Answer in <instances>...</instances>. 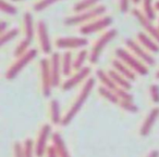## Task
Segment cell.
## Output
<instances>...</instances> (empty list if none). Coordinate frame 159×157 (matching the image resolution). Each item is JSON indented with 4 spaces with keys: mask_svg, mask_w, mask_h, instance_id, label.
<instances>
[{
    "mask_svg": "<svg viewBox=\"0 0 159 157\" xmlns=\"http://www.w3.org/2000/svg\"><path fill=\"white\" fill-rule=\"evenodd\" d=\"M31 45H32V40L26 39V38H23V39L16 45V49H14V51H13L14 57H22V55L25 54L27 51L31 50Z\"/></svg>",
    "mask_w": 159,
    "mask_h": 157,
    "instance_id": "83f0119b",
    "label": "cell"
},
{
    "mask_svg": "<svg viewBox=\"0 0 159 157\" xmlns=\"http://www.w3.org/2000/svg\"><path fill=\"white\" fill-rule=\"evenodd\" d=\"M19 34H20V29L16 28V27H14V28H9L6 33L1 34V35H0V44H1V46H5L8 42L16 39L19 36Z\"/></svg>",
    "mask_w": 159,
    "mask_h": 157,
    "instance_id": "f1b7e54d",
    "label": "cell"
},
{
    "mask_svg": "<svg viewBox=\"0 0 159 157\" xmlns=\"http://www.w3.org/2000/svg\"><path fill=\"white\" fill-rule=\"evenodd\" d=\"M117 59L122 61L124 64L129 66L132 70L136 73L139 76H146L148 74V67L144 62H142L139 57H136L129 49L125 48H117L115 51Z\"/></svg>",
    "mask_w": 159,
    "mask_h": 157,
    "instance_id": "3957f363",
    "label": "cell"
},
{
    "mask_svg": "<svg viewBox=\"0 0 159 157\" xmlns=\"http://www.w3.org/2000/svg\"><path fill=\"white\" fill-rule=\"evenodd\" d=\"M36 35L39 44V48L44 54H51L52 53V45L49 37L48 27L45 21L39 20L36 23Z\"/></svg>",
    "mask_w": 159,
    "mask_h": 157,
    "instance_id": "8fae6325",
    "label": "cell"
},
{
    "mask_svg": "<svg viewBox=\"0 0 159 157\" xmlns=\"http://www.w3.org/2000/svg\"><path fill=\"white\" fill-rule=\"evenodd\" d=\"M9 29V25H8V23L6 22V21H0V35L3 33H6V32Z\"/></svg>",
    "mask_w": 159,
    "mask_h": 157,
    "instance_id": "f35d334b",
    "label": "cell"
},
{
    "mask_svg": "<svg viewBox=\"0 0 159 157\" xmlns=\"http://www.w3.org/2000/svg\"><path fill=\"white\" fill-rule=\"evenodd\" d=\"M49 117L52 125H61L63 116H61L60 103L57 99H52L49 102Z\"/></svg>",
    "mask_w": 159,
    "mask_h": 157,
    "instance_id": "d6986e66",
    "label": "cell"
},
{
    "mask_svg": "<svg viewBox=\"0 0 159 157\" xmlns=\"http://www.w3.org/2000/svg\"><path fill=\"white\" fill-rule=\"evenodd\" d=\"M59 1H62V0H37L35 3L33 5V11L35 12H42L44 10L48 9L49 7L56 5Z\"/></svg>",
    "mask_w": 159,
    "mask_h": 157,
    "instance_id": "f546056e",
    "label": "cell"
},
{
    "mask_svg": "<svg viewBox=\"0 0 159 157\" xmlns=\"http://www.w3.org/2000/svg\"><path fill=\"white\" fill-rule=\"evenodd\" d=\"M51 134V126L49 124H45L42 126L37 135V140L35 142V155L36 157H43L48 148V139Z\"/></svg>",
    "mask_w": 159,
    "mask_h": 157,
    "instance_id": "4fadbf2b",
    "label": "cell"
},
{
    "mask_svg": "<svg viewBox=\"0 0 159 157\" xmlns=\"http://www.w3.org/2000/svg\"><path fill=\"white\" fill-rule=\"evenodd\" d=\"M113 23V19L111 16L108 15H102L100 18H97L95 20H93L92 22L87 23L85 25L80 26V33L82 36H89L92 34L98 33V32H102L107 29L108 27H110V25Z\"/></svg>",
    "mask_w": 159,
    "mask_h": 157,
    "instance_id": "8992f818",
    "label": "cell"
},
{
    "mask_svg": "<svg viewBox=\"0 0 159 157\" xmlns=\"http://www.w3.org/2000/svg\"><path fill=\"white\" fill-rule=\"evenodd\" d=\"M23 34H24V38L32 41L36 34V24L34 22L33 14L29 11L24 12L23 14Z\"/></svg>",
    "mask_w": 159,
    "mask_h": 157,
    "instance_id": "2e32d148",
    "label": "cell"
},
{
    "mask_svg": "<svg viewBox=\"0 0 159 157\" xmlns=\"http://www.w3.org/2000/svg\"><path fill=\"white\" fill-rule=\"evenodd\" d=\"M38 54V51L36 49H31L27 51L22 57H16V61L9 66V68L6 72V79L8 80H13L34 59H36Z\"/></svg>",
    "mask_w": 159,
    "mask_h": 157,
    "instance_id": "277c9868",
    "label": "cell"
},
{
    "mask_svg": "<svg viewBox=\"0 0 159 157\" xmlns=\"http://www.w3.org/2000/svg\"><path fill=\"white\" fill-rule=\"evenodd\" d=\"M95 83H96V80H95V78H93V77H89V78L85 81L82 89H81V91H80V93L77 94L76 98H75L74 102L72 103L70 108L68 109L66 115H64L63 118H62L61 126H64V127L68 126V125H70V122L74 119V117L77 115V113L82 109L83 105L85 104V102L87 101L89 96L91 95L92 91H93L94 87H95Z\"/></svg>",
    "mask_w": 159,
    "mask_h": 157,
    "instance_id": "6da1fadb",
    "label": "cell"
},
{
    "mask_svg": "<svg viewBox=\"0 0 159 157\" xmlns=\"http://www.w3.org/2000/svg\"><path fill=\"white\" fill-rule=\"evenodd\" d=\"M98 93H99L100 95H102V98L105 99V100L108 101V102L112 103V104L119 105L120 99L118 98L117 93H116V92L113 91V90L108 89V88L104 87V86H100V87L98 88Z\"/></svg>",
    "mask_w": 159,
    "mask_h": 157,
    "instance_id": "484cf974",
    "label": "cell"
},
{
    "mask_svg": "<svg viewBox=\"0 0 159 157\" xmlns=\"http://www.w3.org/2000/svg\"><path fill=\"white\" fill-rule=\"evenodd\" d=\"M92 73V68L89 66H85L82 70H75L74 74H72L66 81H63L61 85V89L63 91H69L72 90L73 88H75L76 86H79L80 83H85L87 79L89 78Z\"/></svg>",
    "mask_w": 159,
    "mask_h": 157,
    "instance_id": "7c38bea8",
    "label": "cell"
},
{
    "mask_svg": "<svg viewBox=\"0 0 159 157\" xmlns=\"http://www.w3.org/2000/svg\"><path fill=\"white\" fill-rule=\"evenodd\" d=\"M100 1L102 0H79L73 6V11L74 13H79V12L85 11V10L93 9V8L99 6Z\"/></svg>",
    "mask_w": 159,
    "mask_h": 157,
    "instance_id": "cb8c5ba5",
    "label": "cell"
},
{
    "mask_svg": "<svg viewBox=\"0 0 159 157\" xmlns=\"http://www.w3.org/2000/svg\"><path fill=\"white\" fill-rule=\"evenodd\" d=\"M96 77H97V79L100 81L102 86H104V87L113 90V91H116V90L118 89L117 85H116L115 81L112 80L110 75L108 74V72H105V70L99 68V70H96Z\"/></svg>",
    "mask_w": 159,
    "mask_h": 157,
    "instance_id": "7402d4cb",
    "label": "cell"
},
{
    "mask_svg": "<svg viewBox=\"0 0 159 157\" xmlns=\"http://www.w3.org/2000/svg\"><path fill=\"white\" fill-rule=\"evenodd\" d=\"M39 72H40V88L42 93L45 98H49L52 90V79L50 73V64L49 59L44 57L39 61Z\"/></svg>",
    "mask_w": 159,
    "mask_h": 157,
    "instance_id": "52a82bcc",
    "label": "cell"
},
{
    "mask_svg": "<svg viewBox=\"0 0 159 157\" xmlns=\"http://www.w3.org/2000/svg\"><path fill=\"white\" fill-rule=\"evenodd\" d=\"M107 12V8L104 5H99L93 9L85 10V11L74 13L73 15H70L64 19L63 23L66 26H82L87 23L92 22L93 20L100 16L105 15Z\"/></svg>",
    "mask_w": 159,
    "mask_h": 157,
    "instance_id": "7a4b0ae2",
    "label": "cell"
},
{
    "mask_svg": "<svg viewBox=\"0 0 159 157\" xmlns=\"http://www.w3.org/2000/svg\"><path fill=\"white\" fill-rule=\"evenodd\" d=\"M136 40L150 53L159 52V44L145 32H139L136 35Z\"/></svg>",
    "mask_w": 159,
    "mask_h": 157,
    "instance_id": "e0dca14e",
    "label": "cell"
},
{
    "mask_svg": "<svg viewBox=\"0 0 159 157\" xmlns=\"http://www.w3.org/2000/svg\"><path fill=\"white\" fill-rule=\"evenodd\" d=\"M158 24H159V20H158ZM158 26H159V25H158Z\"/></svg>",
    "mask_w": 159,
    "mask_h": 157,
    "instance_id": "f6af8a7d",
    "label": "cell"
},
{
    "mask_svg": "<svg viewBox=\"0 0 159 157\" xmlns=\"http://www.w3.org/2000/svg\"><path fill=\"white\" fill-rule=\"evenodd\" d=\"M0 10H1V12H3V13L8 14V15H11V16L16 15L19 12L18 8L12 2L7 1V0H0Z\"/></svg>",
    "mask_w": 159,
    "mask_h": 157,
    "instance_id": "1f68e13d",
    "label": "cell"
},
{
    "mask_svg": "<svg viewBox=\"0 0 159 157\" xmlns=\"http://www.w3.org/2000/svg\"><path fill=\"white\" fill-rule=\"evenodd\" d=\"M125 47L126 49L131 51L136 57H139L142 62L146 64L147 66H152L156 63V60L152 55V53L148 52L137 40L131 39V38H126L125 39Z\"/></svg>",
    "mask_w": 159,
    "mask_h": 157,
    "instance_id": "ba28073f",
    "label": "cell"
},
{
    "mask_svg": "<svg viewBox=\"0 0 159 157\" xmlns=\"http://www.w3.org/2000/svg\"><path fill=\"white\" fill-rule=\"evenodd\" d=\"M111 65H112V70H115L116 72H118L123 77H125L126 79H129L131 83L136 80V73L131 70L126 64H124L122 61H120L119 59L112 60Z\"/></svg>",
    "mask_w": 159,
    "mask_h": 157,
    "instance_id": "ac0fdd59",
    "label": "cell"
},
{
    "mask_svg": "<svg viewBox=\"0 0 159 157\" xmlns=\"http://www.w3.org/2000/svg\"><path fill=\"white\" fill-rule=\"evenodd\" d=\"M146 157H159V152L157 150H152Z\"/></svg>",
    "mask_w": 159,
    "mask_h": 157,
    "instance_id": "ab89813d",
    "label": "cell"
},
{
    "mask_svg": "<svg viewBox=\"0 0 159 157\" xmlns=\"http://www.w3.org/2000/svg\"><path fill=\"white\" fill-rule=\"evenodd\" d=\"M118 35V31L115 28H111L106 31L95 42H94L93 47H92L91 51H89V62L92 64H96L99 60L100 55H102L104 49L108 46L110 41H112Z\"/></svg>",
    "mask_w": 159,
    "mask_h": 157,
    "instance_id": "5b68a950",
    "label": "cell"
},
{
    "mask_svg": "<svg viewBox=\"0 0 159 157\" xmlns=\"http://www.w3.org/2000/svg\"><path fill=\"white\" fill-rule=\"evenodd\" d=\"M12 2H22V1H25V0H11Z\"/></svg>",
    "mask_w": 159,
    "mask_h": 157,
    "instance_id": "ee69618b",
    "label": "cell"
},
{
    "mask_svg": "<svg viewBox=\"0 0 159 157\" xmlns=\"http://www.w3.org/2000/svg\"><path fill=\"white\" fill-rule=\"evenodd\" d=\"M13 155H14V157H24V155H23L22 143H20V142H16V143H14Z\"/></svg>",
    "mask_w": 159,
    "mask_h": 157,
    "instance_id": "8d00e7d4",
    "label": "cell"
},
{
    "mask_svg": "<svg viewBox=\"0 0 159 157\" xmlns=\"http://www.w3.org/2000/svg\"><path fill=\"white\" fill-rule=\"evenodd\" d=\"M89 45V39L85 36H71V37H59L56 39L55 46L61 50L72 49H84Z\"/></svg>",
    "mask_w": 159,
    "mask_h": 157,
    "instance_id": "9c48e42d",
    "label": "cell"
},
{
    "mask_svg": "<svg viewBox=\"0 0 159 157\" xmlns=\"http://www.w3.org/2000/svg\"><path fill=\"white\" fill-rule=\"evenodd\" d=\"M158 117H159V107H154V108L150 109V112L147 114L143 124H142L141 129H139V134L142 137H147L149 134L155 122L158 119Z\"/></svg>",
    "mask_w": 159,
    "mask_h": 157,
    "instance_id": "9a60e30c",
    "label": "cell"
},
{
    "mask_svg": "<svg viewBox=\"0 0 159 157\" xmlns=\"http://www.w3.org/2000/svg\"><path fill=\"white\" fill-rule=\"evenodd\" d=\"M142 11L149 20H156V9L154 0H142Z\"/></svg>",
    "mask_w": 159,
    "mask_h": 157,
    "instance_id": "4316f807",
    "label": "cell"
},
{
    "mask_svg": "<svg viewBox=\"0 0 159 157\" xmlns=\"http://www.w3.org/2000/svg\"><path fill=\"white\" fill-rule=\"evenodd\" d=\"M108 74L110 75V77L115 81V83L117 85L118 88H122V89H125V90H130L132 88L131 81L129 79H126L125 77L122 76L121 74H119L118 72H116L115 70H109Z\"/></svg>",
    "mask_w": 159,
    "mask_h": 157,
    "instance_id": "603a6c76",
    "label": "cell"
},
{
    "mask_svg": "<svg viewBox=\"0 0 159 157\" xmlns=\"http://www.w3.org/2000/svg\"><path fill=\"white\" fill-rule=\"evenodd\" d=\"M139 2H142V0H132V3L134 5H139Z\"/></svg>",
    "mask_w": 159,
    "mask_h": 157,
    "instance_id": "b9f144b4",
    "label": "cell"
},
{
    "mask_svg": "<svg viewBox=\"0 0 159 157\" xmlns=\"http://www.w3.org/2000/svg\"><path fill=\"white\" fill-rule=\"evenodd\" d=\"M155 78H156V79H159V70H157L156 74H155Z\"/></svg>",
    "mask_w": 159,
    "mask_h": 157,
    "instance_id": "7bdbcfd3",
    "label": "cell"
},
{
    "mask_svg": "<svg viewBox=\"0 0 159 157\" xmlns=\"http://www.w3.org/2000/svg\"><path fill=\"white\" fill-rule=\"evenodd\" d=\"M23 147V155L24 157H34L35 155V143L32 139L27 138L23 141L22 143Z\"/></svg>",
    "mask_w": 159,
    "mask_h": 157,
    "instance_id": "4dcf8cb0",
    "label": "cell"
},
{
    "mask_svg": "<svg viewBox=\"0 0 159 157\" xmlns=\"http://www.w3.org/2000/svg\"><path fill=\"white\" fill-rule=\"evenodd\" d=\"M119 106L125 112L131 114H135L139 112V107H137L136 104L133 103V101H120Z\"/></svg>",
    "mask_w": 159,
    "mask_h": 157,
    "instance_id": "d6a6232c",
    "label": "cell"
},
{
    "mask_svg": "<svg viewBox=\"0 0 159 157\" xmlns=\"http://www.w3.org/2000/svg\"><path fill=\"white\" fill-rule=\"evenodd\" d=\"M49 64H50V73L51 79H52V87L57 88L61 85V54L59 52H52L49 57Z\"/></svg>",
    "mask_w": 159,
    "mask_h": 157,
    "instance_id": "5bb4252c",
    "label": "cell"
},
{
    "mask_svg": "<svg viewBox=\"0 0 159 157\" xmlns=\"http://www.w3.org/2000/svg\"><path fill=\"white\" fill-rule=\"evenodd\" d=\"M51 138H52V144L55 145L59 157H71L70 153L68 151V147H66V143H64L63 138L58 132L52 133V137Z\"/></svg>",
    "mask_w": 159,
    "mask_h": 157,
    "instance_id": "44dd1931",
    "label": "cell"
},
{
    "mask_svg": "<svg viewBox=\"0 0 159 157\" xmlns=\"http://www.w3.org/2000/svg\"><path fill=\"white\" fill-rule=\"evenodd\" d=\"M131 13L137 20V22L141 24V26L144 28V32L147 33L150 37H152L159 44V26H156L154 24V21L149 20L145 14L143 13V11H141L137 8L131 10Z\"/></svg>",
    "mask_w": 159,
    "mask_h": 157,
    "instance_id": "30bf717a",
    "label": "cell"
},
{
    "mask_svg": "<svg viewBox=\"0 0 159 157\" xmlns=\"http://www.w3.org/2000/svg\"><path fill=\"white\" fill-rule=\"evenodd\" d=\"M46 156L47 157H59L58 152H57V150H56V147H55L53 144H51V145L48 146L47 152H46Z\"/></svg>",
    "mask_w": 159,
    "mask_h": 157,
    "instance_id": "74e56055",
    "label": "cell"
},
{
    "mask_svg": "<svg viewBox=\"0 0 159 157\" xmlns=\"http://www.w3.org/2000/svg\"><path fill=\"white\" fill-rule=\"evenodd\" d=\"M149 95L152 101L155 103V104H158L159 103V86L156 85V83H152V85L149 86Z\"/></svg>",
    "mask_w": 159,
    "mask_h": 157,
    "instance_id": "836d02e7",
    "label": "cell"
},
{
    "mask_svg": "<svg viewBox=\"0 0 159 157\" xmlns=\"http://www.w3.org/2000/svg\"><path fill=\"white\" fill-rule=\"evenodd\" d=\"M89 59V52L86 49H80V51L77 52V54L74 57V72L75 70H82L83 67H85V62L86 60Z\"/></svg>",
    "mask_w": 159,
    "mask_h": 157,
    "instance_id": "d4e9b609",
    "label": "cell"
},
{
    "mask_svg": "<svg viewBox=\"0 0 159 157\" xmlns=\"http://www.w3.org/2000/svg\"><path fill=\"white\" fill-rule=\"evenodd\" d=\"M115 92L117 93V95H118V98L120 99V101H133V95L129 92V90L122 89V88H118Z\"/></svg>",
    "mask_w": 159,
    "mask_h": 157,
    "instance_id": "e575fe53",
    "label": "cell"
},
{
    "mask_svg": "<svg viewBox=\"0 0 159 157\" xmlns=\"http://www.w3.org/2000/svg\"><path fill=\"white\" fill-rule=\"evenodd\" d=\"M61 67L63 76H71L74 70V59L70 50H66L61 55Z\"/></svg>",
    "mask_w": 159,
    "mask_h": 157,
    "instance_id": "ffe728a7",
    "label": "cell"
},
{
    "mask_svg": "<svg viewBox=\"0 0 159 157\" xmlns=\"http://www.w3.org/2000/svg\"><path fill=\"white\" fill-rule=\"evenodd\" d=\"M132 0H119V10L122 13H128L130 11V6Z\"/></svg>",
    "mask_w": 159,
    "mask_h": 157,
    "instance_id": "d590c367",
    "label": "cell"
},
{
    "mask_svg": "<svg viewBox=\"0 0 159 157\" xmlns=\"http://www.w3.org/2000/svg\"><path fill=\"white\" fill-rule=\"evenodd\" d=\"M155 9H156L157 12H159V0H157L156 2H155Z\"/></svg>",
    "mask_w": 159,
    "mask_h": 157,
    "instance_id": "60d3db41",
    "label": "cell"
}]
</instances>
